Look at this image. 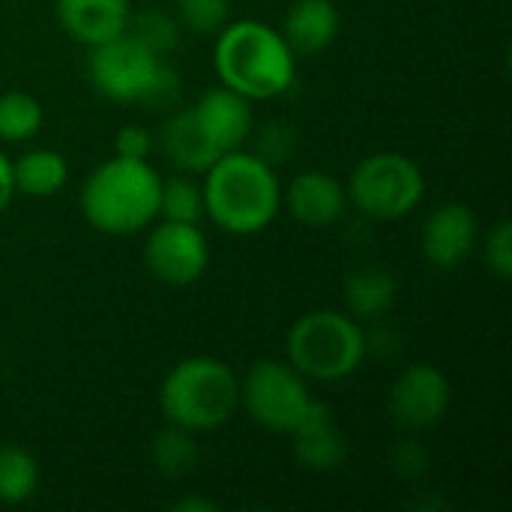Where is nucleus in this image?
<instances>
[{
	"instance_id": "c85d7f7f",
	"label": "nucleus",
	"mask_w": 512,
	"mask_h": 512,
	"mask_svg": "<svg viewBox=\"0 0 512 512\" xmlns=\"http://www.w3.org/2000/svg\"><path fill=\"white\" fill-rule=\"evenodd\" d=\"M393 465H396V471H399L402 477H411V480H414V477H423V474H426L429 456H426V450H423L420 444L408 441V444L396 447Z\"/></svg>"
},
{
	"instance_id": "6ab92c4d",
	"label": "nucleus",
	"mask_w": 512,
	"mask_h": 512,
	"mask_svg": "<svg viewBox=\"0 0 512 512\" xmlns=\"http://www.w3.org/2000/svg\"><path fill=\"white\" fill-rule=\"evenodd\" d=\"M15 195L27 198H51L69 183V162L48 147H33L12 159Z\"/></svg>"
},
{
	"instance_id": "bb28decb",
	"label": "nucleus",
	"mask_w": 512,
	"mask_h": 512,
	"mask_svg": "<svg viewBox=\"0 0 512 512\" xmlns=\"http://www.w3.org/2000/svg\"><path fill=\"white\" fill-rule=\"evenodd\" d=\"M252 138H255V150L252 153H258L270 165L285 162L291 156V150H294V141H297L294 129L285 126V123H267L258 135L252 132Z\"/></svg>"
},
{
	"instance_id": "393cba45",
	"label": "nucleus",
	"mask_w": 512,
	"mask_h": 512,
	"mask_svg": "<svg viewBox=\"0 0 512 512\" xmlns=\"http://www.w3.org/2000/svg\"><path fill=\"white\" fill-rule=\"evenodd\" d=\"M174 18L192 33L216 36L231 21V0H174Z\"/></svg>"
},
{
	"instance_id": "7c9ffc66",
	"label": "nucleus",
	"mask_w": 512,
	"mask_h": 512,
	"mask_svg": "<svg viewBox=\"0 0 512 512\" xmlns=\"http://www.w3.org/2000/svg\"><path fill=\"white\" fill-rule=\"evenodd\" d=\"M174 510L180 512H213L216 504L213 501H204V498H183V501H174Z\"/></svg>"
},
{
	"instance_id": "1a4fd4ad",
	"label": "nucleus",
	"mask_w": 512,
	"mask_h": 512,
	"mask_svg": "<svg viewBox=\"0 0 512 512\" xmlns=\"http://www.w3.org/2000/svg\"><path fill=\"white\" fill-rule=\"evenodd\" d=\"M210 264V243L201 225L156 219L147 228L144 240V267L147 273L171 288L195 285Z\"/></svg>"
},
{
	"instance_id": "f8f14e48",
	"label": "nucleus",
	"mask_w": 512,
	"mask_h": 512,
	"mask_svg": "<svg viewBox=\"0 0 512 512\" xmlns=\"http://www.w3.org/2000/svg\"><path fill=\"white\" fill-rule=\"evenodd\" d=\"M348 207L345 183L321 168H306L288 186H282V210H288L294 222L312 231L339 225Z\"/></svg>"
},
{
	"instance_id": "5701e85b",
	"label": "nucleus",
	"mask_w": 512,
	"mask_h": 512,
	"mask_svg": "<svg viewBox=\"0 0 512 512\" xmlns=\"http://www.w3.org/2000/svg\"><path fill=\"white\" fill-rule=\"evenodd\" d=\"M159 219L201 225V219H204V192H201V183L192 174L162 177V186H159Z\"/></svg>"
},
{
	"instance_id": "7ed1b4c3",
	"label": "nucleus",
	"mask_w": 512,
	"mask_h": 512,
	"mask_svg": "<svg viewBox=\"0 0 512 512\" xmlns=\"http://www.w3.org/2000/svg\"><path fill=\"white\" fill-rule=\"evenodd\" d=\"M159 186L162 174L150 159L111 156L87 174L81 186V213L99 234H141L159 219Z\"/></svg>"
},
{
	"instance_id": "c756f323",
	"label": "nucleus",
	"mask_w": 512,
	"mask_h": 512,
	"mask_svg": "<svg viewBox=\"0 0 512 512\" xmlns=\"http://www.w3.org/2000/svg\"><path fill=\"white\" fill-rule=\"evenodd\" d=\"M15 198V177H12V159L0 150V213Z\"/></svg>"
},
{
	"instance_id": "0eeeda50",
	"label": "nucleus",
	"mask_w": 512,
	"mask_h": 512,
	"mask_svg": "<svg viewBox=\"0 0 512 512\" xmlns=\"http://www.w3.org/2000/svg\"><path fill=\"white\" fill-rule=\"evenodd\" d=\"M348 204L372 222H396L411 216L426 198L423 168L393 150H378L360 159L345 183Z\"/></svg>"
},
{
	"instance_id": "4be33fe9",
	"label": "nucleus",
	"mask_w": 512,
	"mask_h": 512,
	"mask_svg": "<svg viewBox=\"0 0 512 512\" xmlns=\"http://www.w3.org/2000/svg\"><path fill=\"white\" fill-rule=\"evenodd\" d=\"M42 123H45V111L33 93L24 90L0 93V141L24 144L39 135Z\"/></svg>"
},
{
	"instance_id": "2eb2a0df",
	"label": "nucleus",
	"mask_w": 512,
	"mask_h": 512,
	"mask_svg": "<svg viewBox=\"0 0 512 512\" xmlns=\"http://www.w3.org/2000/svg\"><path fill=\"white\" fill-rule=\"evenodd\" d=\"M54 15L69 39L93 48L102 45L129 27L132 3L129 0H54Z\"/></svg>"
},
{
	"instance_id": "412c9836",
	"label": "nucleus",
	"mask_w": 512,
	"mask_h": 512,
	"mask_svg": "<svg viewBox=\"0 0 512 512\" xmlns=\"http://www.w3.org/2000/svg\"><path fill=\"white\" fill-rule=\"evenodd\" d=\"M39 489V462L18 444H0V504L18 507Z\"/></svg>"
},
{
	"instance_id": "a878e982",
	"label": "nucleus",
	"mask_w": 512,
	"mask_h": 512,
	"mask_svg": "<svg viewBox=\"0 0 512 512\" xmlns=\"http://www.w3.org/2000/svg\"><path fill=\"white\" fill-rule=\"evenodd\" d=\"M483 261L489 267V273H495L498 279H510L512 276V222L510 219H498L489 234L483 237Z\"/></svg>"
},
{
	"instance_id": "423d86ee",
	"label": "nucleus",
	"mask_w": 512,
	"mask_h": 512,
	"mask_svg": "<svg viewBox=\"0 0 512 512\" xmlns=\"http://www.w3.org/2000/svg\"><path fill=\"white\" fill-rule=\"evenodd\" d=\"M369 354L363 321L342 309L300 315L285 336V360L306 378L336 384L351 378Z\"/></svg>"
},
{
	"instance_id": "6e6552de",
	"label": "nucleus",
	"mask_w": 512,
	"mask_h": 512,
	"mask_svg": "<svg viewBox=\"0 0 512 512\" xmlns=\"http://www.w3.org/2000/svg\"><path fill=\"white\" fill-rule=\"evenodd\" d=\"M318 399L288 360H258L240 378V411L267 432L291 435Z\"/></svg>"
},
{
	"instance_id": "9d476101",
	"label": "nucleus",
	"mask_w": 512,
	"mask_h": 512,
	"mask_svg": "<svg viewBox=\"0 0 512 512\" xmlns=\"http://www.w3.org/2000/svg\"><path fill=\"white\" fill-rule=\"evenodd\" d=\"M453 402L450 378L432 363L405 366L387 393V411L393 423L405 432H429L435 429Z\"/></svg>"
},
{
	"instance_id": "dca6fc26",
	"label": "nucleus",
	"mask_w": 512,
	"mask_h": 512,
	"mask_svg": "<svg viewBox=\"0 0 512 512\" xmlns=\"http://www.w3.org/2000/svg\"><path fill=\"white\" fill-rule=\"evenodd\" d=\"M159 147L180 174H192V177H201L222 156L192 108H180L162 123Z\"/></svg>"
},
{
	"instance_id": "39448f33",
	"label": "nucleus",
	"mask_w": 512,
	"mask_h": 512,
	"mask_svg": "<svg viewBox=\"0 0 512 512\" xmlns=\"http://www.w3.org/2000/svg\"><path fill=\"white\" fill-rule=\"evenodd\" d=\"M87 75L99 96L120 105L138 102L147 108H165L180 96V75L168 66V60L129 33L93 45Z\"/></svg>"
},
{
	"instance_id": "9b49d317",
	"label": "nucleus",
	"mask_w": 512,
	"mask_h": 512,
	"mask_svg": "<svg viewBox=\"0 0 512 512\" xmlns=\"http://www.w3.org/2000/svg\"><path fill=\"white\" fill-rule=\"evenodd\" d=\"M480 246V219L471 207L459 201L438 204L420 228L423 258L435 270H456Z\"/></svg>"
},
{
	"instance_id": "4468645a",
	"label": "nucleus",
	"mask_w": 512,
	"mask_h": 512,
	"mask_svg": "<svg viewBox=\"0 0 512 512\" xmlns=\"http://www.w3.org/2000/svg\"><path fill=\"white\" fill-rule=\"evenodd\" d=\"M189 108L195 111V117L201 120V126L207 129V135L219 147V153L240 150L252 141L255 111H252V102L246 96H240L237 90H231L225 84L210 87Z\"/></svg>"
},
{
	"instance_id": "cd10ccee",
	"label": "nucleus",
	"mask_w": 512,
	"mask_h": 512,
	"mask_svg": "<svg viewBox=\"0 0 512 512\" xmlns=\"http://www.w3.org/2000/svg\"><path fill=\"white\" fill-rule=\"evenodd\" d=\"M150 150H153V135L144 126L129 123V126H120L117 129V135H114V156L150 159Z\"/></svg>"
},
{
	"instance_id": "f03ea898",
	"label": "nucleus",
	"mask_w": 512,
	"mask_h": 512,
	"mask_svg": "<svg viewBox=\"0 0 512 512\" xmlns=\"http://www.w3.org/2000/svg\"><path fill=\"white\" fill-rule=\"evenodd\" d=\"M213 69L219 84L237 90L249 102H267L294 87L297 54L282 30L255 18H240L216 33Z\"/></svg>"
},
{
	"instance_id": "ddd939ff",
	"label": "nucleus",
	"mask_w": 512,
	"mask_h": 512,
	"mask_svg": "<svg viewBox=\"0 0 512 512\" xmlns=\"http://www.w3.org/2000/svg\"><path fill=\"white\" fill-rule=\"evenodd\" d=\"M288 438L297 465L312 474H333L348 459V438L339 429L333 408L324 402H315L306 420Z\"/></svg>"
},
{
	"instance_id": "aec40b11",
	"label": "nucleus",
	"mask_w": 512,
	"mask_h": 512,
	"mask_svg": "<svg viewBox=\"0 0 512 512\" xmlns=\"http://www.w3.org/2000/svg\"><path fill=\"white\" fill-rule=\"evenodd\" d=\"M198 459H201L198 435L189 429H180L174 423H165V429L156 432V438L150 441V462L168 480H180V477L192 474Z\"/></svg>"
},
{
	"instance_id": "a211bd4d",
	"label": "nucleus",
	"mask_w": 512,
	"mask_h": 512,
	"mask_svg": "<svg viewBox=\"0 0 512 512\" xmlns=\"http://www.w3.org/2000/svg\"><path fill=\"white\" fill-rule=\"evenodd\" d=\"M396 276L381 267V264H366L357 267L345 279V312L354 315L357 321H378L384 318L393 303H396Z\"/></svg>"
},
{
	"instance_id": "f257e3e1",
	"label": "nucleus",
	"mask_w": 512,
	"mask_h": 512,
	"mask_svg": "<svg viewBox=\"0 0 512 512\" xmlns=\"http://www.w3.org/2000/svg\"><path fill=\"white\" fill-rule=\"evenodd\" d=\"M201 177L204 219L225 234H261L282 213V180L276 165L246 147L222 153Z\"/></svg>"
},
{
	"instance_id": "20e7f679",
	"label": "nucleus",
	"mask_w": 512,
	"mask_h": 512,
	"mask_svg": "<svg viewBox=\"0 0 512 512\" xmlns=\"http://www.w3.org/2000/svg\"><path fill=\"white\" fill-rule=\"evenodd\" d=\"M159 411L165 423L195 435L216 432L240 411V375L219 357H186L162 378Z\"/></svg>"
},
{
	"instance_id": "b1692460",
	"label": "nucleus",
	"mask_w": 512,
	"mask_h": 512,
	"mask_svg": "<svg viewBox=\"0 0 512 512\" xmlns=\"http://www.w3.org/2000/svg\"><path fill=\"white\" fill-rule=\"evenodd\" d=\"M180 21L165 12V9H144V12H132L129 15V27L126 33L135 36L141 45H147L153 54L168 57L177 45H180Z\"/></svg>"
},
{
	"instance_id": "f3484780",
	"label": "nucleus",
	"mask_w": 512,
	"mask_h": 512,
	"mask_svg": "<svg viewBox=\"0 0 512 512\" xmlns=\"http://www.w3.org/2000/svg\"><path fill=\"white\" fill-rule=\"evenodd\" d=\"M339 27L342 15L333 0H294L285 12L282 36L297 57H315L336 42Z\"/></svg>"
}]
</instances>
